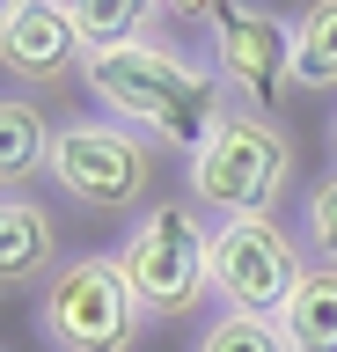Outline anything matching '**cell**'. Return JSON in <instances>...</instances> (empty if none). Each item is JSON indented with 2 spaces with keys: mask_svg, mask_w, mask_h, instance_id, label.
Returning a JSON list of instances; mask_svg holds the SVG:
<instances>
[{
  "mask_svg": "<svg viewBox=\"0 0 337 352\" xmlns=\"http://www.w3.org/2000/svg\"><path fill=\"white\" fill-rule=\"evenodd\" d=\"M81 81H89V96L103 103V118L132 125L139 140H154V147L176 154V162H191V154L205 147V132L235 110L220 66L198 59V52H183V44H169V37L89 52Z\"/></svg>",
  "mask_w": 337,
  "mask_h": 352,
  "instance_id": "6da1fadb",
  "label": "cell"
},
{
  "mask_svg": "<svg viewBox=\"0 0 337 352\" xmlns=\"http://www.w3.org/2000/svg\"><path fill=\"white\" fill-rule=\"evenodd\" d=\"M183 191L198 213L227 220H279V198L293 191V140L264 110H227L205 132V147L183 162Z\"/></svg>",
  "mask_w": 337,
  "mask_h": 352,
  "instance_id": "7a4b0ae2",
  "label": "cell"
},
{
  "mask_svg": "<svg viewBox=\"0 0 337 352\" xmlns=\"http://www.w3.org/2000/svg\"><path fill=\"white\" fill-rule=\"evenodd\" d=\"M51 191L95 220H139L161 198V147L103 110H73L51 132Z\"/></svg>",
  "mask_w": 337,
  "mask_h": 352,
  "instance_id": "3957f363",
  "label": "cell"
},
{
  "mask_svg": "<svg viewBox=\"0 0 337 352\" xmlns=\"http://www.w3.org/2000/svg\"><path fill=\"white\" fill-rule=\"evenodd\" d=\"M213 235L220 228H205V213L191 198H154L125 228L117 264H125L147 323H191L213 301Z\"/></svg>",
  "mask_w": 337,
  "mask_h": 352,
  "instance_id": "277c9868",
  "label": "cell"
},
{
  "mask_svg": "<svg viewBox=\"0 0 337 352\" xmlns=\"http://www.w3.org/2000/svg\"><path fill=\"white\" fill-rule=\"evenodd\" d=\"M37 338L51 352H139L147 345V308L117 250H81L45 279L37 294Z\"/></svg>",
  "mask_w": 337,
  "mask_h": 352,
  "instance_id": "5b68a950",
  "label": "cell"
},
{
  "mask_svg": "<svg viewBox=\"0 0 337 352\" xmlns=\"http://www.w3.org/2000/svg\"><path fill=\"white\" fill-rule=\"evenodd\" d=\"M301 279H308V250L286 220H227L213 235V301L235 316L279 323Z\"/></svg>",
  "mask_w": 337,
  "mask_h": 352,
  "instance_id": "8992f818",
  "label": "cell"
},
{
  "mask_svg": "<svg viewBox=\"0 0 337 352\" xmlns=\"http://www.w3.org/2000/svg\"><path fill=\"white\" fill-rule=\"evenodd\" d=\"M205 59L220 66L227 96L242 110H264L293 88V15H271V8H257V0H227L220 22L205 30Z\"/></svg>",
  "mask_w": 337,
  "mask_h": 352,
  "instance_id": "52a82bcc",
  "label": "cell"
},
{
  "mask_svg": "<svg viewBox=\"0 0 337 352\" xmlns=\"http://www.w3.org/2000/svg\"><path fill=\"white\" fill-rule=\"evenodd\" d=\"M81 66H89V44L81 30L67 22L59 0H23L15 15L0 22V74L30 96H51V88L81 81Z\"/></svg>",
  "mask_w": 337,
  "mask_h": 352,
  "instance_id": "ba28073f",
  "label": "cell"
},
{
  "mask_svg": "<svg viewBox=\"0 0 337 352\" xmlns=\"http://www.w3.org/2000/svg\"><path fill=\"white\" fill-rule=\"evenodd\" d=\"M51 132L59 118H45L30 88H0V198H30V184L51 176Z\"/></svg>",
  "mask_w": 337,
  "mask_h": 352,
  "instance_id": "9c48e42d",
  "label": "cell"
},
{
  "mask_svg": "<svg viewBox=\"0 0 337 352\" xmlns=\"http://www.w3.org/2000/svg\"><path fill=\"white\" fill-rule=\"evenodd\" d=\"M59 272V228L37 198H0V294L45 286Z\"/></svg>",
  "mask_w": 337,
  "mask_h": 352,
  "instance_id": "30bf717a",
  "label": "cell"
},
{
  "mask_svg": "<svg viewBox=\"0 0 337 352\" xmlns=\"http://www.w3.org/2000/svg\"><path fill=\"white\" fill-rule=\"evenodd\" d=\"M67 22L81 30L89 52H117V44L161 37V0H59Z\"/></svg>",
  "mask_w": 337,
  "mask_h": 352,
  "instance_id": "8fae6325",
  "label": "cell"
},
{
  "mask_svg": "<svg viewBox=\"0 0 337 352\" xmlns=\"http://www.w3.org/2000/svg\"><path fill=\"white\" fill-rule=\"evenodd\" d=\"M279 330H286V352H337V272L330 264H308Z\"/></svg>",
  "mask_w": 337,
  "mask_h": 352,
  "instance_id": "7c38bea8",
  "label": "cell"
},
{
  "mask_svg": "<svg viewBox=\"0 0 337 352\" xmlns=\"http://www.w3.org/2000/svg\"><path fill=\"white\" fill-rule=\"evenodd\" d=\"M293 88L337 96V0H301L293 15Z\"/></svg>",
  "mask_w": 337,
  "mask_h": 352,
  "instance_id": "4fadbf2b",
  "label": "cell"
},
{
  "mask_svg": "<svg viewBox=\"0 0 337 352\" xmlns=\"http://www.w3.org/2000/svg\"><path fill=\"white\" fill-rule=\"evenodd\" d=\"M191 352H286V330L271 323V316H235V308H220V316L198 330Z\"/></svg>",
  "mask_w": 337,
  "mask_h": 352,
  "instance_id": "5bb4252c",
  "label": "cell"
},
{
  "mask_svg": "<svg viewBox=\"0 0 337 352\" xmlns=\"http://www.w3.org/2000/svg\"><path fill=\"white\" fill-rule=\"evenodd\" d=\"M301 250L337 272V169L315 176L308 191H301Z\"/></svg>",
  "mask_w": 337,
  "mask_h": 352,
  "instance_id": "9a60e30c",
  "label": "cell"
},
{
  "mask_svg": "<svg viewBox=\"0 0 337 352\" xmlns=\"http://www.w3.org/2000/svg\"><path fill=\"white\" fill-rule=\"evenodd\" d=\"M220 8H227V0H161V22H183V30L198 22V30H213Z\"/></svg>",
  "mask_w": 337,
  "mask_h": 352,
  "instance_id": "2e32d148",
  "label": "cell"
},
{
  "mask_svg": "<svg viewBox=\"0 0 337 352\" xmlns=\"http://www.w3.org/2000/svg\"><path fill=\"white\" fill-rule=\"evenodd\" d=\"M330 169H337V110H330Z\"/></svg>",
  "mask_w": 337,
  "mask_h": 352,
  "instance_id": "e0dca14e",
  "label": "cell"
},
{
  "mask_svg": "<svg viewBox=\"0 0 337 352\" xmlns=\"http://www.w3.org/2000/svg\"><path fill=\"white\" fill-rule=\"evenodd\" d=\"M15 8H23V0H0V22H8V15H15Z\"/></svg>",
  "mask_w": 337,
  "mask_h": 352,
  "instance_id": "ac0fdd59",
  "label": "cell"
}]
</instances>
